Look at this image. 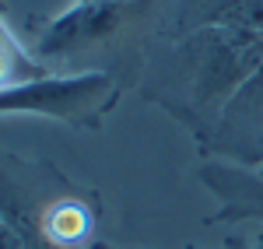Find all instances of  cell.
Listing matches in <instances>:
<instances>
[{
    "label": "cell",
    "mask_w": 263,
    "mask_h": 249,
    "mask_svg": "<svg viewBox=\"0 0 263 249\" xmlns=\"http://www.w3.org/2000/svg\"><path fill=\"white\" fill-rule=\"evenodd\" d=\"M151 14L155 0H74L35 28L32 53L39 60H78L130 39Z\"/></svg>",
    "instance_id": "obj_3"
},
{
    "label": "cell",
    "mask_w": 263,
    "mask_h": 249,
    "mask_svg": "<svg viewBox=\"0 0 263 249\" xmlns=\"http://www.w3.org/2000/svg\"><path fill=\"white\" fill-rule=\"evenodd\" d=\"M190 249H197V246H190ZM221 249H263V232H260V239H253V242L249 239H228Z\"/></svg>",
    "instance_id": "obj_7"
},
{
    "label": "cell",
    "mask_w": 263,
    "mask_h": 249,
    "mask_svg": "<svg viewBox=\"0 0 263 249\" xmlns=\"http://www.w3.org/2000/svg\"><path fill=\"white\" fill-rule=\"evenodd\" d=\"M49 70L39 67L25 49H21L18 35L11 32V25L0 11V88H11V84H25L35 81V78H46Z\"/></svg>",
    "instance_id": "obj_5"
},
{
    "label": "cell",
    "mask_w": 263,
    "mask_h": 249,
    "mask_svg": "<svg viewBox=\"0 0 263 249\" xmlns=\"http://www.w3.org/2000/svg\"><path fill=\"white\" fill-rule=\"evenodd\" d=\"M263 67V32L211 25L162 39L147 63L144 99L176 116L203 147L211 144L224 109Z\"/></svg>",
    "instance_id": "obj_1"
},
{
    "label": "cell",
    "mask_w": 263,
    "mask_h": 249,
    "mask_svg": "<svg viewBox=\"0 0 263 249\" xmlns=\"http://www.w3.org/2000/svg\"><path fill=\"white\" fill-rule=\"evenodd\" d=\"M0 249H21L18 235H14V232H11V225L4 221V214H0Z\"/></svg>",
    "instance_id": "obj_6"
},
{
    "label": "cell",
    "mask_w": 263,
    "mask_h": 249,
    "mask_svg": "<svg viewBox=\"0 0 263 249\" xmlns=\"http://www.w3.org/2000/svg\"><path fill=\"white\" fill-rule=\"evenodd\" d=\"M123 84L112 70H78V74H46L35 81L0 88V116H46L53 123L99 130L102 120L116 109Z\"/></svg>",
    "instance_id": "obj_2"
},
{
    "label": "cell",
    "mask_w": 263,
    "mask_h": 249,
    "mask_svg": "<svg viewBox=\"0 0 263 249\" xmlns=\"http://www.w3.org/2000/svg\"><path fill=\"white\" fill-rule=\"evenodd\" d=\"M78 189L63 172L0 151V214L18 235L21 249H53L46 225L63 197Z\"/></svg>",
    "instance_id": "obj_4"
}]
</instances>
